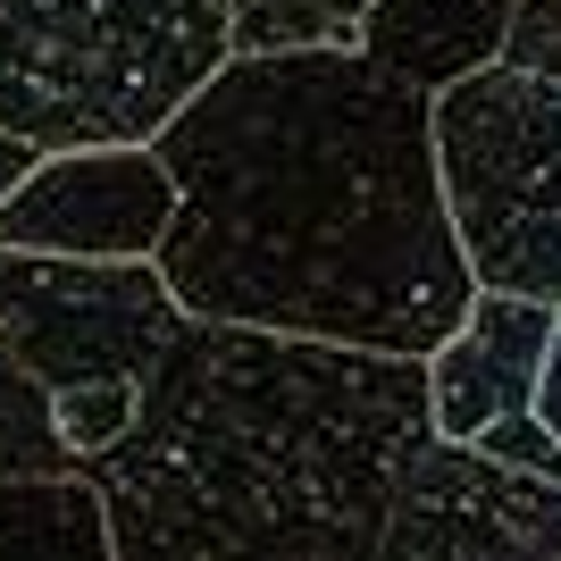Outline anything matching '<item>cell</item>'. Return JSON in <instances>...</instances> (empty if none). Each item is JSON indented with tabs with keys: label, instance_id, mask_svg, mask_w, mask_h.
Here are the masks:
<instances>
[{
	"label": "cell",
	"instance_id": "obj_11",
	"mask_svg": "<svg viewBox=\"0 0 561 561\" xmlns=\"http://www.w3.org/2000/svg\"><path fill=\"white\" fill-rule=\"evenodd\" d=\"M34 469H76V453L59 436V411H50L43 377L0 352V478H34Z\"/></svg>",
	"mask_w": 561,
	"mask_h": 561
},
{
	"label": "cell",
	"instance_id": "obj_3",
	"mask_svg": "<svg viewBox=\"0 0 561 561\" xmlns=\"http://www.w3.org/2000/svg\"><path fill=\"white\" fill-rule=\"evenodd\" d=\"M227 50V0H0V193L50 151L151 142Z\"/></svg>",
	"mask_w": 561,
	"mask_h": 561
},
{
	"label": "cell",
	"instance_id": "obj_6",
	"mask_svg": "<svg viewBox=\"0 0 561 561\" xmlns=\"http://www.w3.org/2000/svg\"><path fill=\"white\" fill-rule=\"evenodd\" d=\"M377 561H561V478L427 427L394 478Z\"/></svg>",
	"mask_w": 561,
	"mask_h": 561
},
{
	"label": "cell",
	"instance_id": "obj_5",
	"mask_svg": "<svg viewBox=\"0 0 561 561\" xmlns=\"http://www.w3.org/2000/svg\"><path fill=\"white\" fill-rule=\"evenodd\" d=\"M436 168L469 277L561 310V76L494 59L445 84Z\"/></svg>",
	"mask_w": 561,
	"mask_h": 561
},
{
	"label": "cell",
	"instance_id": "obj_7",
	"mask_svg": "<svg viewBox=\"0 0 561 561\" xmlns=\"http://www.w3.org/2000/svg\"><path fill=\"white\" fill-rule=\"evenodd\" d=\"M176 218V176L151 142L50 151L0 193V243L76 260H151Z\"/></svg>",
	"mask_w": 561,
	"mask_h": 561
},
{
	"label": "cell",
	"instance_id": "obj_12",
	"mask_svg": "<svg viewBox=\"0 0 561 561\" xmlns=\"http://www.w3.org/2000/svg\"><path fill=\"white\" fill-rule=\"evenodd\" d=\"M369 0H227L234 50H277V43H352Z\"/></svg>",
	"mask_w": 561,
	"mask_h": 561
},
{
	"label": "cell",
	"instance_id": "obj_8",
	"mask_svg": "<svg viewBox=\"0 0 561 561\" xmlns=\"http://www.w3.org/2000/svg\"><path fill=\"white\" fill-rule=\"evenodd\" d=\"M553 328H561L553 302L478 285L469 310H461V328L427 352V420H436V436L478 445L494 420H528V411H537V386H545Z\"/></svg>",
	"mask_w": 561,
	"mask_h": 561
},
{
	"label": "cell",
	"instance_id": "obj_9",
	"mask_svg": "<svg viewBox=\"0 0 561 561\" xmlns=\"http://www.w3.org/2000/svg\"><path fill=\"white\" fill-rule=\"evenodd\" d=\"M352 43L369 50L386 76L420 84L427 101L461 84V76L494 68L512 43V0H369Z\"/></svg>",
	"mask_w": 561,
	"mask_h": 561
},
{
	"label": "cell",
	"instance_id": "obj_10",
	"mask_svg": "<svg viewBox=\"0 0 561 561\" xmlns=\"http://www.w3.org/2000/svg\"><path fill=\"white\" fill-rule=\"evenodd\" d=\"M117 561L101 478L84 469H34L0 478V561Z\"/></svg>",
	"mask_w": 561,
	"mask_h": 561
},
{
	"label": "cell",
	"instance_id": "obj_14",
	"mask_svg": "<svg viewBox=\"0 0 561 561\" xmlns=\"http://www.w3.org/2000/svg\"><path fill=\"white\" fill-rule=\"evenodd\" d=\"M537 411L553 420V436H561V328H553V352H545V386H537Z\"/></svg>",
	"mask_w": 561,
	"mask_h": 561
},
{
	"label": "cell",
	"instance_id": "obj_13",
	"mask_svg": "<svg viewBox=\"0 0 561 561\" xmlns=\"http://www.w3.org/2000/svg\"><path fill=\"white\" fill-rule=\"evenodd\" d=\"M512 68L561 76V0H512V43H503Z\"/></svg>",
	"mask_w": 561,
	"mask_h": 561
},
{
	"label": "cell",
	"instance_id": "obj_2",
	"mask_svg": "<svg viewBox=\"0 0 561 561\" xmlns=\"http://www.w3.org/2000/svg\"><path fill=\"white\" fill-rule=\"evenodd\" d=\"M427 352L193 319L93 461L117 561H369L427 445Z\"/></svg>",
	"mask_w": 561,
	"mask_h": 561
},
{
	"label": "cell",
	"instance_id": "obj_4",
	"mask_svg": "<svg viewBox=\"0 0 561 561\" xmlns=\"http://www.w3.org/2000/svg\"><path fill=\"white\" fill-rule=\"evenodd\" d=\"M176 328L185 302L168 294L160 260H76L0 243V352L43 377L84 478L135 427L142 386Z\"/></svg>",
	"mask_w": 561,
	"mask_h": 561
},
{
	"label": "cell",
	"instance_id": "obj_1",
	"mask_svg": "<svg viewBox=\"0 0 561 561\" xmlns=\"http://www.w3.org/2000/svg\"><path fill=\"white\" fill-rule=\"evenodd\" d=\"M151 151L176 176L160 277L193 319L436 352L469 277L436 168V101L360 43L227 50Z\"/></svg>",
	"mask_w": 561,
	"mask_h": 561
}]
</instances>
